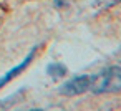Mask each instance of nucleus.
Here are the masks:
<instances>
[{"instance_id": "nucleus-5", "label": "nucleus", "mask_w": 121, "mask_h": 111, "mask_svg": "<svg viewBox=\"0 0 121 111\" xmlns=\"http://www.w3.org/2000/svg\"><path fill=\"white\" fill-rule=\"evenodd\" d=\"M32 111H40V109H32Z\"/></svg>"}, {"instance_id": "nucleus-4", "label": "nucleus", "mask_w": 121, "mask_h": 111, "mask_svg": "<svg viewBox=\"0 0 121 111\" xmlns=\"http://www.w3.org/2000/svg\"><path fill=\"white\" fill-rule=\"evenodd\" d=\"M65 66L63 65H58V63H53V65H50L48 66V73H55V76H61V75H65Z\"/></svg>"}, {"instance_id": "nucleus-2", "label": "nucleus", "mask_w": 121, "mask_h": 111, "mask_svg": "<svg viewBox=\"0 0 121 111\" xmlns=\"http://www.w3.org/2000/svg\"><path fill=\"white\" fill-rule=\"evenodd\" d=\"M91 85V76L88 75H78V76H73L71 80H68L61 88H60V93L61 94H66V96H75V94H80L83 91H86Z\"/></svg>"}, {"instance_id": "nucleus-1", "label": "nucleus", "mask_w": 121, "mask_h": 111, "mask_svg": "<svg viewBox=\"0 0 121 111\" xmlns=\"http://www.w3.org/2000/svg\"><path fill=\"white\" fill-rule=\"evenodd\" d=\"M90 90L93 93H113L121 90V66H109L91 76Z\"/></svg>"}, {"instance_id": "nucleus-3", "label": "nucleus", "mask_w": 121, "mask_h": 111, "mask_svg": "<svg viewBox=\"0 0 121 111\" xmlns=\"http://www.w3.org/2000/svg\"><path fill=\"white\" fill-rule=\"evenodd\" d=\"M33 55H35V48H33V50H32V51H30L28 55H27V58H25V60H23L22 63H18V65H17L15 68L9 70V71H7V73H5V75H4L2 78H0V88H2V86H5V85H7V83H9V81H10L12 78H15V76H17L18 73H22V71H23V70H25V68H27V66L30 65V61L33 60Z\"/></svg>"}]
</instances>
